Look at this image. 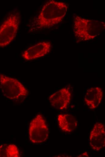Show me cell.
I'll list each match as a JSON object with an SVG mask.
<instances>
[{"mask_svg": "<svg viewBox=\"0 0 105 157\" xmlns=\"http://www.w3.org/2000/svg\"><path fill=\"white\" fill-rule=\"evenodd\" d=\"M68 9L65 2L53 0L48 1L43 5L35 20L37 28H48L59 24L66 15Z\"/></svg>", "mask_w": 105, "mask_h": 157, "instance_id": "obj_1", "label": "cell"}, {"mask_svg": "<svg viewBox=\"0 0 105 157\" xmlns=\"http://www.w3.org/2000/svg\"><path fill=\"white\" fill-rule=\"evenodd\" d=\"M105 28L102 21L87 19L76 16L73 20V32L78 41L88 40L100 34Z\"/></svg>", "mask_w": 105, "mask_h": 157, "instance_id": "obj_2", "label": "cell"}, {"mask_svg": "<svg viewBox=\"0 0 105 157\" xmlns=\"http://www.w3.org/2000/svg\"><path fill=\"white\" fill-rule=\"evenodd\" d=\"M0 88L4 96L13 101H23L29 94L19 80L2 74H0Z\"/></svg>", "mask_w": 105, "mask_h": 157, "instance_id": "obj_3", "label": "cell"}, {"mask_svg": "<svg viewBox=\"0 0 105 157\" xmlns=\"http://www.w3.org/2000/svg\"><path fill=\"white\" fill-rule=\"evenodd\" d=\"M21 15L19 12L11 14L0 26V47H5L14 40L19 29Z\"/></svg>", "mask_w": 105, "mask_h": 157, "instance_id": "obj_4", "label": "cell"}, {"mask_svg": "<svg viewBox=\"0 0 105 157\" xmlns=\"http://www.w3.org/2000/svg\"><path fill=\"white\" fill-rule=\"evenodd\" d=\"M28 133L29 139L33 143H41L47 140L49 136V129L42 114H38L31 121Z\"/></svg>", "mask_w": 105, "mask_h": 157, "instance_id": "obj_5", "label": "cell"}, {"mask_svg": "<svg viewBox=\"0 0 105 157\" xmlns=\"http://www.w3.org/2000/svg\"><path fill=\"white\" fill-rule=\"evenodd\" d=\"M90 144L94 150L102 149L105 145V128L101 123L97 122L94 125L90 133Z\"/></svg>", "mask_w": 105, "mask_h": 157, "instance_id": "obj_6", "label": "cell"}, {"mask_svg": "<svg viewBox=\"0 0 105 157\" xmlns=\"http://www.w3.org/2000/svg\"><path fill=\"white\" fill-rule=\"evenodd\" d=\"M51 47L50 42L43 41L29 47L22 53L25 60H31L43 57L49 53Z\"/></svg>", "mask_w": 105, "mask_h": 157, "instance_id": "obj_7", "label": "cell"}, {"mask_svg": "<svg viewBox=\"0 0 105 157\" xmlns=\"http://www.w3.org/2000/svg\"><path fill=\"white\" fill-rule=\"evenodd\" d=\"M71 95L69 89L64 87L51 95L49 100L54 108L63 110L67 108L71 100Z\"/></svg>", "mask_w": 105, "mask_h": 157, "instance_id": "obj_8", "label": "cell"}, {"mask_svg": "<svg viewBox=\"0 0 105 157\" xmlns=\"http://www.w3.org/2000/svg\"><path fill=\"white\" fill-rule=\"evenodd\" d=\"M103 95L102 90L98 87L91 88L87 91L84 101L91 109L96 108L101 103Z\"/></svg>", "mask_w": 105, "mask_h": 157, "instance_id": "obj_9", "label": "cell"}, {"mask_svg": "<svg viewBox=\"0 0 105 157\" xmlns=\"http://www.w3.org/2000/svg\"><path fill=\"white\" fill-rule=\"evenodd\" d=\"M58 125L63 131L71 133L77 128L78 122L75 118L69 114H60L57 116Z\"/></svg>", "mask_w": 105, "mask_h": 157, "instance_id": "obj_10", "label": "cell"}, {"mask_svg": "<svg viewBox=\"0 0 105 157\" xmlns=\"http://www.w3.org/2000/svg\"><path fill=\"white\" fill-rule=\"evenodd\" d=\"M0 157H20L17 147L13 144H4L0 146Z\"/></svg>", "mask_w": 105, "mask_h": 157, "instance_id": "obj_11", "label": "cell"}, {"mask_svg": "<svg viewBox=\"0 0 105 157\" xmlns=\"http://www.w3.org/2000/svg\"><path fill=\"white\" fill-rule=\"evenodd\" d=\"M78 157H89L88 153L86 152H84L82 153L78 156Z\"/></svg>", "mask_w": 105, "mask_h": 157, "instance_id": "obj_12", "label": "cell"}]
</instances>
